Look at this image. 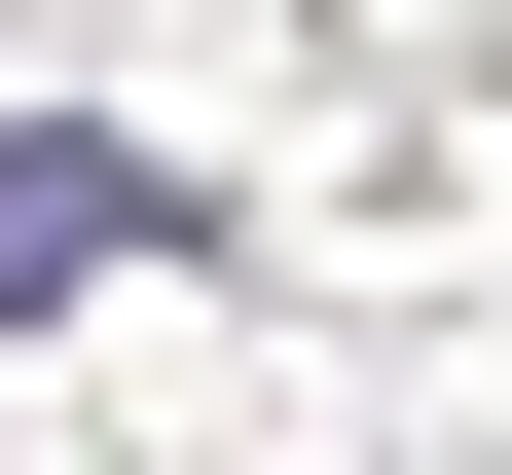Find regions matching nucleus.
Listing matches in <instances>:
<instances>
[{
	"label": "nucleus",
	"mask_w": 512,
	"mask_h": 475,
	"mask_svg": "<svg viewBox=\"0 0 512 475\" xmlns=\"http://www.w3.org/2000/svg\"><path fill=\"white\" fill-rule=\"evenodd\" d=\"M147 220H183V183L110 147V110H0V329H74L110 256H147Z\"/></svg>",
	"instance_id": "nucleus-1"
}]
</instances>
